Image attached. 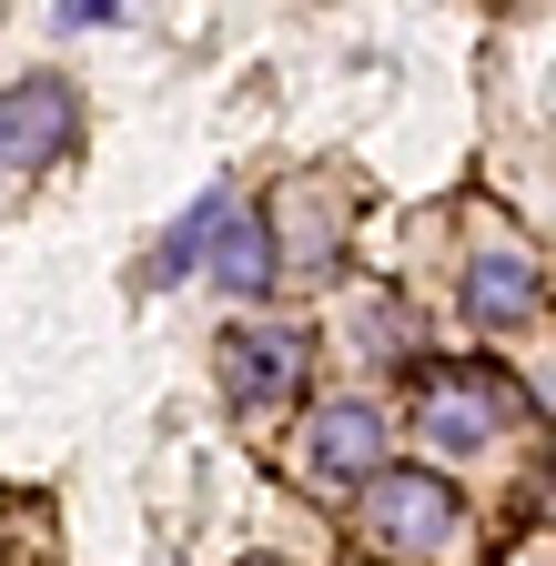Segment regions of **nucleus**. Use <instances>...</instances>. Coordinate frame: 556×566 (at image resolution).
<instances>
[{"mask_svg": "<svg viewBox=\"0 0 556 566\" xmlns=\"http://www.w3.org/2000/svg\"><path fill=\"white\" fill-rule=\"evenodd\" d=\"M355 526H365V546H375V556L436 566V556L455 546L465 506H455V485H445V475H426V465H385V475L355 495Z\"/></svg>", "mask_w": 556, "mask_h": 566, "instance_id": "nucleus-1", "label": "nucleus"}, {"mask_svg": "<svg viewBox=\"0 0 556 566\" xmlns=\"http://www.w3.org/2000/svg\"><path fill=\"white\" fill-rule=\"evenodd\" d=\"M213 375H223V405H243V415L304 405L314 334H304V324H233V334L213 344Z\"/></svg>", "mask_w": 556, "mask_h": 566, "instance_id": "nucleus-2", "label": "nucleus"}, {"mask_svg": "<svg viewBox=\"0 0 556 566\" xmlns=\"http://www.w3.org/2000/svg\"><path fill=\"white\" fill-rule=\"evenodd\" d=\"M385 405L375 395H344V405H314V424H304V475H314V495H365L375 475H385Z\"/></svg>", "mask_w": 556, "mask_h": 566, "instance_id": "nucleus-3", "label": "nucleus"}, {"mask_svg": "<svg viewBox=\"0 0 556 566\" xmlns=\"http://www.w3.org/2000/svg\"><path fill=\"white\" fill-rule=\"evenodd\" d=\"M72 142H82L72 71H21V82L0 92V163H11V172H51Z\"/></svg>", "mask_w": 556, "mask_h": 566, "instance_id": "nucleus-4", "label": "nucleus"}, {"mask_svg": "<svg viewBox=\"0 0 556 566\" xmlns=\"http://www.w3.org/2000/svg\"><path fill=\"white\" fill-rule=\"evenodd\" d=\"M506 415H516V395L496 385V375H465V365H445V375H426V405H415V436H426L445 465L455 455H485L506 436Z\"/></svg>", "mask_w": 556, "mask_h": 566, "instance_id": "nucleus-5", "label": "nucleus"}, {"mask_svg": "<svg viewBox=\"0 0 556 566\" xmlns=\"http://www.w3.org/2000/svg\"><path fill=\"white\" fill-rule=\"evenodd\" d=\"M536 304H546V273H536L526 243L496 233V243H475V253H465V324H475V334H526Z\"/></svg>", "mask_w": 556, "mask_h": 566, "instance_id": "nucleus-6", "label": "nucleus"}, {"mask_svg": "<svg viewBox=\"0 0 556 566\" xmlns=\"http://www.w3.org/2000/svg\"><path fill=\"white\" fill-rule=\"evenodd\" d=\"M273 233H284V273H334L344 263V182H324V172L284 182Z\"/></svg>", "mask_w": 556, "mask_h": 566, "instance_id": "nucleus-7", "label": "nucleus"}, {"mask_svg": "<svg viewBox=\"0 0 556 566\" xmlns=\"http://www.w3.org/2000/svg\"><path fill=\"white\" fill-rule=\"evenodd\" d=\"M355 365H375V375L426 365V334H415V314H405L395 294H365V304H355Z\"/></svg>", "mask_w": 556, "mask_h": 566, "instance_id": "nucleus-8", "label": "nucleus"}, {"mask_svg": "<svg viewBox=\"0 0 556 566\" xmlns=\"http://www.w3.org/2000/svg\"><path fill=\"white\" fill-rule=\"evenodd\" d=\"M223 283V294H263L273 273H284V243H273V223H233L223 243H213V263H202Z\"/></svg>", "mask_w": 556, "mask_h": 566, "instance_id": "nucleus-9", "label": "nucleus"}]
</instances>
